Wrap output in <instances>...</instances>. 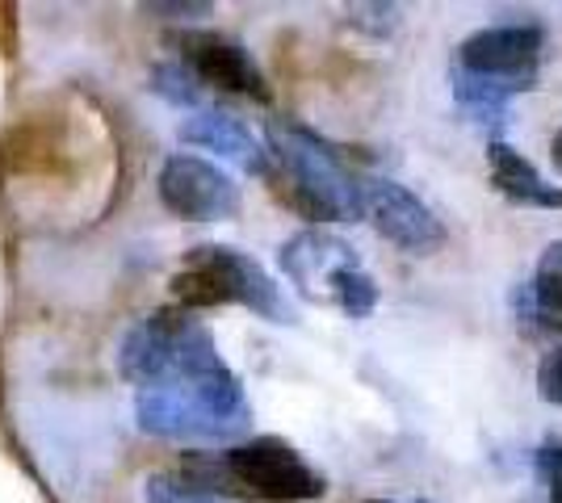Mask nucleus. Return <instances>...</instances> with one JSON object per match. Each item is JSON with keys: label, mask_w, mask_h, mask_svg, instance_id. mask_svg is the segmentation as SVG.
Segmentation results:
<instances>
[{"label": "nucleus", "mask_w": 562, "mask_h": 503, "mask_svg": "<svg viewBox=\"0 0 562 503\" xmlns=\"http://www.w3.org/2000/svg\"><path fill=\"white\" fill-rule=\"evenodd\" d=\"M223 457H227L235 491H248V495H257L265 503L319 500L328 491L324 475L294 445H285L278 436H257V441L232 445Z\"/></svg>", "instance_id": "423d86ee"}, {"label": "nucleus", "mask_w": 562, "mask_h": 503, "mask_svg": "<svg viewBox=\"0 0 562 503\" xmlns=\"http://www.w3.org/2000/svg\"><path fill=\"white\" fill-rule=\"evenodd\" d=\"M487 172H492V185L516 206H533V210H562V185L546 181L538 168L529 164L516 147L492 139L487 147Z\"/></svg>", "instance_id": "f8f14e48"}, {"label": "nucleus", "mask_w": 562, "mask_h": 503, "mask_svg": "<svg viewBox=\"0 0 562 503\" xmlns=\"http://www.w3.org/2000/svg\"><path fill=\"white\" fill-rule=\"evenodd\" d=\"M168 286H172V298L186 311L248 307V311H257L269 323H294V307L285 302L278 282L248 252H235L227 243H202V248H193L186 268H177Z\"/></svg>", "instance_id": "20e7f679"}, {"label": "nucleus", "mask_w": 562, "mask_h": 503, "mask_svg": "<svg viewBox=\"0 0 562 503\" xmlns=\"http://www.w3.org/2000/svg\"><path fill=\"white\" fill-rule=\"evenodd\" d=\"M151 89L165 96V101H172V105H198L202 101V80L189 72L181 59L177 64H160L151 72Z\"/></svg>", "instance_id": "2eb2a0df"}, {"label": "nucleus", "mask_w": 562, "mask_h": 503, "mask_svg": "<svg viewBox=\"0 0 562 503\" xmlns=\"http://www.w3.org/2000/svg\"><path fill=\"white\" fill-rule=\"evenodd\" d=\"M139 428L181 445H232L248 432V399L235 374L198 386H147L135 399Z\"/></svg>", "instance_id": "7ed1b4c3"}, {"label": "nucleus", "mask_w": 562, "mask_h": 503, "mask_svg": "<svg viewBox=\"0 0 562 503\" xmlns=\"http://www.w3.org/2000/svg\"><path fill=\"white\" fill-rule=\"evenodd\" d=\"M18 55V9L0 0V59Z\"/></svg>", "instance_id": "a211bd4d"}, {"label": "nucleus", "mask_w": 562, "mask_h": 503, "mask_svg": "<svg viewBox=\"0 0 562 503\" xmlns=\"http://www.w3.org/2000/svg\"><path fill=\"white\" fill-rule=\"evenodd\" d=\"M550 156H554V164H559V172H562V130L554 135V144H550Z\"/></svg>", "instance_id": "aec40b11"}, {"label": "nucleus", "mask_w": 562, "mask_h": 503, "mask_svg": "<svg viewBox=\"0 0 562 503\" xmlns=\"http://www.w3.org/2000/svg\"><path fill=\"white\" fill-rule=\"evenodd\" d=\"M513 302L520 315V328H533V332L562 328V240L541 252L533 282L516 289Z\"/></svg>", "instance_id": "ddd939ff"}, {"label": "nucleus", "mask_w": 562, "mask_h": 503, "mask_svg": "<svg viewBox=\"0 0 562 503\" xmlns=\"http://www.w3.org/2000/svg\"><path fill=\"white\" fill-rule=\"evenodd\" d=\"M366 215L382 240H391L412 256H432L449 240L446 222L398 181H366Z\"/></svg>", "instance_id": "1a4fd4ad"}, {"label": "nucleus", "mask_w": 562, "mask_h": 503, "mask_svg": "<svg viewBox=\"0 0 562 503\" xmlns=\"http://www.w3.org/2000/svg\"><path fill=\"white\" fill-rule=\"evenodd\" d=\"M181 144L206 147L214 156H227L235 164H244L248 172H269V147L257 144V135L244 122L227 114V110H202L181 126Z\"/></svg>", "instance_id": "9b49d317"}, {"label": "nucleus", "mask_w": 562, "mask_h": 503, "mask_svg": "<svg viewBox=\"0 0 562 503\" xmlns=\"http://www.w3.org/2000/svg\"><path fill=\"white\" fill-rule=\"evenodd\" d=\"M143 13H165L172 22H186V18H206V13H214V4H143Z\"/></svg>", "instance_id": "6ab92c4d"}, {"label": "nucleus", "mask_w": 562, "mask_h": 503, "mask_svg": "<svg viewBox=\"0 0 562 503\" xmlns=\"http://www.w3.org/2000/svg\"><path fill=\"white\" fill-rule=\"evenodd\" d=\"M281 273L315 302H331L349 319H366L378 307L374 277L361 268L357 252L328 231H299L281 243Z\"/></svg>", "instance_id": "39448f33"}, {"label": "nucleus", "mask_w": 562, "mask_h": 503, "mask_svg": "<svg viewBox=\"0 0 562 503\" xmlns=\"http://www.w3.org/2000/svg\"><path fill=\"white\" fill-rule=\"evenodd\" d=\"M117 365H122V378L135 382L139 390L198 386L232 374L227 361L214 348V335L189 311H156L139 319L122 340Z\"/></svg>", "instance_id": "f03ea898"}, {"label": "nucleus", "mask_w": 562, "mask_h": 503, "mask_svg": "<svg viewBox=\"0 0 562 503\" xmlns=\"http://www.w3.org/2000/svg\"><path fill=\"white\" fill-rule=\"evenodd\" d=\"M361 503H391V500H361ZM412 503H428V500H412Z\"/></svg>", "instance_id": "412c9836"}, {"label": "nucleus", "mask_w": 562, "mask_h": 503, "mask_svg": "<svg viewBox=\"0 0 562 503\" xmlns=\"http://www.w3.org/2000/svg\"><path fill=\"white\" fill-rule=\"evenodd\" d=\"M172 47L181 50V64L198 76L202 84L227 89V93L252 96V101H269V84L257 59L239 47L227 34H211V30H181L172 34Z\"/></svg>", "instance_id": "9d476101"}, {"label": "nucleus", "mask_w": 562, "mask_h": 503, "mask_svg": "<svg viewBox=\"0 0 562 503\" xmlns=\"http://www.w3.org/2000/svg\"><path fill=\"white\" fill-rule=\"evenodd\" d=\"M538 395L546 403L562 408V348H550L538 365Z\"/></svg>", "instance_id": "dca6fc26"}, {"label": "nucleus", "mask_w": 562, "mask_h": 503, "mask_svg": "<svg viewBox=\"0 0 562 503\" xmlns=\"http://www.w3.org/2000/svg\"><path fill=\"white\" fill-rule=\"evenodd\" d=\"M273 185L290 210L315 222H349L366 215V181H357L340 151H331L319 135L294 122L269 126V172Z\"/></svg>", "instance_id": "f257e3e1"}, {"label": "nucleus", "mask_w": 562, "mask_h": 503, "mask_svg": "<svg viewBox=\"0 0 562 503\" xmlns=\"http://www.w3.org/2000/svg\"><path fill=\"white\" fill-rule=\"evenodd\" d=\"M156 190L168 215L189 222H218L239 210V185L202 156H168Z\"/></svg>", "instance_id": "0eeeda50"}, {"label": "nucleus", "mask_w": 562, "mask_h": 503, "mask_svg": "<svg viewBox=\"0 0 562 503\" xmlns=\"http://www.w3.org/2000/svg\"><path fill=\"white\" fill-rule=\"evenodd\" d=\"M541 50H546V30L533 22L487 25L462 38L458 47V72L487 76V80H513V84H533L538 80Z\"/></svg>", "instance_id": "6e6552de"}, {"label": "nucleus", "mask_w": 562, "mask_h": 503, "mask_svg": "<svg viewBox=\"0 0 562 503\" xmlns=\"http://www.w3.org/2000/svg\"><path fill=\"white\" fill-rule=\"evenodd\" d=\"M147 503H232L218 491H206L186 475H151L147 479Z\"/></svg>", "instance_id": "4468645a"}, {"label": "nucleus", "mask_w": 562, "mask_h": 503, "mask_svg": "<svg viewBox=\"0 0 562 503\" xmlns=\"http://www.w3.org/2000/svg\"><path fill=\"white\" fill-rule=\"evenodd\" d=\"M538 475H541V482H546L550 503H562V445H541Z\"/></svg>", "instance_id": "f3484780"}]
</instances>
